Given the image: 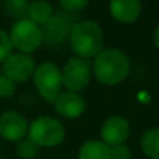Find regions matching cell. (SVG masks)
<instances>
[{
    "label": "cell",
    "mask_w": 159,
    "mask_h": 159,
    "mask_svg": "<svg viewBox=\"0 0 159 159\" xmlns=\"http://www.w3.org/2000/svg\"><path fill=\"white\" fill-rule=\"evenodd\" d=\"M95 78L101 84L116 85L129 75L130 61L119 49H105L95 56L92 63Z\"/></svg>",
    "instance_id": "1"
},
{
    "label": "cell",
    "mask_w": 159,
    "mask_h": 159,
    "mask_svg": "<svg viewBox=\"0 0 159 159\" xmlns=\"http://www.w3.org/2000/svg\"><path fill=\"white\" fill-rule=\"evenodd\" d=\"M70 45L78 57H95L103 46L102 30L93 21H81L73 25L70 32Z\"/></svg>",
    "instance_id": "2"
},
{
    "label": "cell",
    "mask_w": 159,
    "mask_h": 159,
    "mask_svg": "<svg viewBox=\"0 0 159 159\" xmlns=\"http://www.w3.org/2000/svg\"><path fill=\"white\" fill-rule=\"evenodd\" d=\"M64 126L60 120L50 116H42L31 123L28 129V140L36 147H56L64 138Z\"/></svg>",
    "instance_id": "3"
},
{
    "label": "cell",
    "mask_w": 159,
    "mask_h": 159,
    "mask_svg": "<svg viewBox=\"0 0 159 159\" xmlns=\"http://www.w3.org/2000/svg\"><path fill=\"white\" fill-rule=\"evenodd\" d=\"M34 81L39 95L48 102H55L60 95L61 71L52 61L39 64L34 71Z\"/></svg>",
    "instance_id": "4"
},
{
    "label": "cell",
    "mask_w": 159,
    "mask_h": 159,
    "mask_svg": "<svg viewBox=\"0 0 159 159\" xmlns=\"http://www.w3.org/2000/svg\"><path fill=\"white\" fill-rule=\"evenodd\" d=\"M13 48H17L21 53H31L36 50L42 43L41 28L28 18L18 20L13 25L10 32Z\"/></svg>",
    "instance_id": "5"
},
{
    "label": "cell",
    "mask_w": 159,
    "mask_h": 159,
    "mask_svg": "<svg viewBox=\"0 0 159 159\" xmlns=\"http://www.w3.org/2000/svg\"><path fill=\"white\" fill-rule=\"evenodd\" d=\"M91 81V63L88 59L71 57L64 64L61 73V84L70 91L77 92L89 84Z\"/></svg>",
    "instance_id": "6"
},
{
    "label": "cell",
    "mask_w": 159,
    "mask_h": 159,
    "mask_svg": "<svg viewBox=\"0 0 159 159\" xmlns=\"http://www.w3.org/2000/svg\"><path fill=\"white\" fill-rule=\"evenodd\" d=\"M35 71V61L31 56L25 53H14L3 61V73L4 77L13 82L27 81Z\"/></svg>",
    "instance_id": "7"
},
{
    "label": "cell",
    "mask_w": 159,
    "mask_h": 159,
    "mask_svg": "<svg viewBox=\"0 0 159 159\" xmlns=\"http://www.w3.org/2000/svg\"><path fill=\"white\" fill-rule=\"evenodd\" d=\"M73 24L66 14L57 13L48 20L43 24L42 32V41L48 42L49 45H60L64 43L70 38Z\"/></svg>",
    "instance_id": "8"
},
{
    "label": "cell",
    "mask_w": 159,
    "mask_h": 159,
    "mask_svg": "<svg viewBox=\"0 0 159 159\" xmlns=\"http://www.w3.org/2000/svg\"><path fill=\"white\" fill-rule=\"evenodd\" d=\"M130 135V124L121 116H112L102 124L101 137L102 143L109 148L121 145Z\"/></svg>",
    "instance_id": "9"
},
{
    "label": "cell",
    "mask_w": 159,
    "mask_h": 159,
    "mask_svg": "<svg viewBox=\"0 0 159 159\" xmlns=\"http://www.w3.org/2000/svg\"><path fill=\"white\" fill-rule=\"evenodd\" d=\"M28 131L27 120L17 112H4L0 115V135L7 141H22Z\"/></svg>",
    "instance_id": "10"
},
{
    "label": "cell",
    "mask_w": 159,
    "mask_h": 159,
    "mask_svg": "<svg viewBox=\"0 0 159 159\" xmlns=\"http://www.w3.org/2000/svg\"><path fill=\"white\" fill-rule=\"evenodd\" d=\"M55 110L66 119H77L84 113V98L75 92H63L55 101Z\"/></svg>",
    "instance_id": "11"
},
{
    "label": "cell",
    "mask_w": 159,
    "mask_h": 159,
    "mask_svg": "<svg viewBox=\"0 0 159 159\" xmlns=\"http://www.w3.org/2000/svg\"><path fill=\"white\" fill-rule=\"evenodd\" d=\"M110 16L119 22L131 24L138 20L141 14L140 0H110Z\"/></svg>",
    "instance_id": "12"
},
{
    "label": "cell",
    "mask_w": 159,
    "mask_h": 159,
    "mask_svg": "<svg viewBox=\"0 0 159 159\" xmlns=\"http://www.w3.org/2000/svg\"><path fill=\"white\" fill-rule=\"evenodd\" d=\"M52 6L45 0H36V2L31 3L28 7V20L32 21L36 25H43L48 22V20L52 17Z\"/></svg>",
    "instance_id": "13"
},
{
    "label": "cell",
    "mask_w": 159,
    "mask_h": 159,
    "mask_svg": "<svg viewBox=\"0 0 159 159\" xmlns=\"http://www.w3.org/2000/svg\"><path fill=\"white\" fill-rule=\"evenodd\" d=\"M78 159H110V148L101 141H88L80 149Z\"/></svg>",
    "instance_id": "14"
},
{
    "label": "cell",
    "mask_w": 159,
    "mask_h": 159,
    "mask_svg": "<svg viewBox=\"0 0 159 159\" xmlns=\"http://www.w3.org/2000/svg\"><path fill=\"white\" fill-rule=\"evenodd\" d=\"M141 148L151 159H159V129L147 130L141 137Z\"/></svg>",
    "instance_id": "15"
},
{
    "label": "cell",
    "mask_w": 159,
    "mask_h": 159,
    "mask_svg": "<svg viewBox=\"0 0 159 159\" xmlns=\"http://www.w3.org/2000/svg\"><path fill=\"white\" fill-rule=\"evenodd\" d=\"M3 6H4L6 13L10 17L22 20L25 18L28 13L30 3H28V0H3Z\"/></svg>",
    "instance_id": "16"
},
{
    "label": "cell",
    "mask_w": 159,
    "mask_h": 159,
    "mask_svg": "<svg viewBox=\"0 0 159 159\" xmlns=\"http://www.w3.org/2000/svg\"><path fill=\"white\" fill-rule=\"evenodd\" d=\"M38 148L35 144L32 143L31 140H24V141H20V144L17 145V155L20 158H24V159H32L36 157L38 154Z\"/></svg>",
    "instance_id": "17"
},
{
    "label": "cell",
    "mask_w": 159,
    "mask_h": 159,
    "mask_svg": "<svg viewBox=\"0 0 159 159\" xmlns=\"http://www.w3.org/2000/svg\"><path fill=\"white\" fill-rule=\"evenodd\" d=\"M13 50V43H11L10 35L6 31L0 30V61H4Z\"/></svg>",
    "instance_id": "18"
},
{
    "label": "cell",
    "mask_w": 159,
    "mask_h": 159,
    "mask_svg": "<svg viewBox=\"0 0 159 159\" xmlns=\"http://www.w3.org/2000/svg\"><path fill=\"white\" fill-rule=\"evenodd\" d=\"M16 92V82L4 75H0V98H10Z\"/></svg>",
    "instance_id": "19"
},
{
    "label": "cell",
    "mask_w": 159,
    "mask_h": 159,
    "mask_svg": "<svg viewBox=\"0 0 159 159\" xmlns=\"http://www.w3.org/2000/svg\"><path fill=\"white\" fill-rule=\"evenodd\" d=\"M60 6L67 11H80L85 8L88 0H59Z\"/></svg>",
    "instance_id": "20"
},
{
    "label": "cell",
    "mask_w": 159,
    "mask_h": 159,
    "mask_svg": "<svg viewBox=\"0 0 159 159\" xmlns=\"http://www.w3.org/2000/svg\"><path fill=\"white\" fill-rule=\"evenodd\" d=\"M131 152L126 145H116L110 148V159H130Z\"/></svg>",
    "instance_id": "21"
},
{
    "label": "cell",
    "mask_w": 159,
    "mask_h": 159,
    "mask_svg": "<svg viewBox=\"0 0 159 159\" xmlns=\"http://www.w3.org/2000/svg\"><path fill=\"white\" fill-rule=\"evenodd\" d=\"M152 38H154V43H155V46H157L158 49H159V25H158L157 28H155Z\"/></svg>",
    "instance_id": "22"
}]
</instances>
